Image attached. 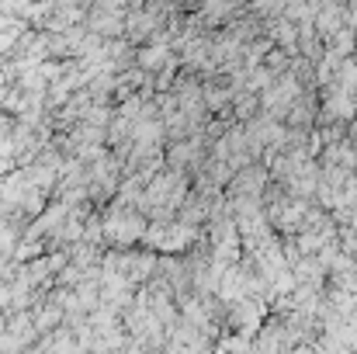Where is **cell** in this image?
Wrapping results in <instances>:
<instances>
[{
    "instance_id": "1",
    "label": "cell",
    "mask_w": 357,
    "mask_h": 354,
    "mask_svg": "<svg viewBox=\"0 0 357 354\" xmlns=\"http://www.w3.org/2000/svg\"><path fill=\"white\" fill-rule=\"evenodd\" d=\"M191 188H195V181H191V174H184V170H174V167H163L149 184H146V195H142V202H139V212L149 219V223H163V219H177V212H181V205H184V198L191 195Z\"/></svg>"
},
{
    "instance_id": "2",
    "label": "cell",
    "mask_w": 357,
    "mask_h": 354,
    "mask_svg": "<svg viewBox=\"0 0 357 354\" xmlns=\"http://www.w3.org/2000/svg\"><path fill=\"white\" fill-rule=\"evenodd\" d=\"M101 223H105L108 246H121V250L142 246L146 230H149V219H146L135 205H128V202H121V198H112L108 205H101Z\"/></svg>"
},
{
    "instance_id": "3",
    "label": "cell",
    "mask_w": 357,
    "mask_h": 354,
    "mask_svg": "<svg viewBox=\"0 0 357 354\" xmlns=\"http://www.w3.org/2000/svg\"><path fill=\"white\" fill-rule=\"evenodd\" d=\"M202 239H205V230H198V226H188L181 219H163V223L156 219V223H149L142 246H149L156 253H188Z\"/></svg>"
},
{
    "instance_id": "4",
    "label": "cell",
    "mask_w": 357,
    "mask_h": 354,
    "mask_svg": "<svg viewBox=\"0 0 357 354\" xmlns=\"http://www.w3.org/2000/svg\"><path fill=\"white\" fill-rule=\"evenodd\" d=\"M267 306L260 302V299H236V302H229V309H226V334H243V337H257V330L264 327V320H267Z\"/></svg>"
},
{
    "instance_id": "5",
    "label": "cell",
    "mask_w": 357,
    "mask_h": 354,
    "mask_svg": "<svg viewBox=\"0 0 357 354\" xmlns=\"http://www.w3.org/2000/svg\"><path fill=\"white\" fill-rule=\"evenodd\" d=\"M267 184H271V170H267V163H264V160H253V163L239 167L236 174H233L226 195H233V198H264Z\"/></svg>"
},
{
    "instance_id": "6",
    "label": "cell",
    "mask_w": 357,
    "mask_h": 354,
    "mask_svg": "<svg viewBox=\"0 0 357 354\" xmlns=\"http://www.w3.org/2000/svg\"><path fill=\"white\" fill-rule=\"evenodd\" d=\"M319 108H323L319 94H316V91H302L298 101L288 108L284 125H288V128H298V132H316V125H319Z\"/></svg>"
},
{
    "instance_id": "7",
    "label": "cell",
    "mask_w": 357,
    "mask_h": 354,
    "mask_svg": "<svg viewBox=\"0 0 357 354\" xmlns=\"http://www.w3.org/2000/svg\"><path fill=\"white\" fill-rule=\"evenodd\" d=\"M156 264H160V253L149 250V246H128V260H125V278L142 288L153 274H156Z\"/></svg>"
},
{
    "instance_id": "8",
    "label": "cell",
    "mask_w": 357,
    "mask_h": 354,
    "mask_svg": "<svg viewBox=\"0 0 357 354\" xmlns=\"http://www.w3.org/2000/svg\"><path fill=\"white\" fill-rule=\"evenodd\" d=\"M31 320H35V327H38L42 337L52 334V330H59V327H66V313H63V306H59L56 299H49V295H45L42 306L31 309Z\"/></svg>"
}]
</instances>
